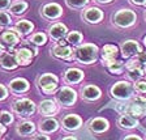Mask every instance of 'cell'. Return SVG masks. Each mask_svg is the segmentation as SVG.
Returning a JSON list of instances; mask_svg holds the SVG:
<instances>
[{"instance_id":"34","label":"cell","mask_w":146,"mask_h":140,"mask_svg":"<svg viewBox=\"0 0 146 140\" xmlns=\"http://www.w3.org/2000/svg\"><path fill=\"white\" fill-rule=\"evenodd\" d=\"M12 22V18L8 13L0 11V27H5V26H9Z\"/></svg>"},{"instance_id":"25","label":"cell","mask_w":146,"mask_h":140,"mask_svg":"<svg viewBox=\"0 0 146 140\" xmlns=\"http://www.w3.org/2000/svg\"><path fill=\"white\" fill-rule=\"evenodd\" d=\"M34 29V25L31 24L30 21H27V20H21V21H18L15 26V30L20 34V37H25L27 34H30Z\"/></svg>"},{"instance_id":"32","label":"cell","mask_w":146,"mask_h":140,"mask_svg":"<svg viewBox=\"0 0 146 140\" xmlns=\"http://www.w3.org/2000/svg\"><path fill=\"white\" fill-rule=\"evenodd\" d=\"M65 3L69 8L73 9H78V8H84L89 4V0H65Z\"/></svg>"},{"instance_id":"40","label":"cell","mask_w":146,"mask_h":140,"mask_svg":"<svg viewBox=\"0 0 146 140\" xmlns=\"http://www.w3.org/2000/svg\"><path fill=\"white\" fill-rule=\"evenodd\" d=\"M11 7V0H0V11Z\"/></svg>"},{"instance_id":"23","label":"cell","mask_w":146,"mask_h":140,"mask_svg":"<svg viewBox=\"0 0 146 140\" xmlns=\"http://www.w3.org/2000/svg\"><path fill=\"white\" fill-rule=\"evenodd\" d=\"M117 125L120 128H125V130H132L138 126V121L137 118L129 115V114H121L117 119Z\"/></svg>"},{"instance_id":"8","label":"cell","mask_w":146,"mask_h":140,"mask_svg":"<svg viewBox=\"0 0 146 140\" xmlns=\"http://www.w3.org/2000/svg\"><path fill=\"white\" fill-rule=\"evenodd\" d=\"M36 54H38L36 50H31V49H29L27 46H22V47L16 50V52H15L18 66H22V67L29 66V64L33 62L34 55H36Z\"/></svg>"},{"instance_id":"20","label":"cell","mask_w":146,"mask_h":140,"mask_svg":"<svg viewBox=\"0 0 146 140\" xmlns=\"http://www.w3.org/2000/svg\"><path fill=\"white\" fill-rule=\"evenodd\" d=\"M85 77V73L84 71H81L80 68H69V70L65 71L64 73V81L69 84V85H73V84H78L84 80Z\"/></svg>"},{"instance_id":"16","label":"cell","mask_w":146,"mask_h":140,"mask_svg":"<svg viewBox=\"0 0 146 140\" xmlns=\"http://www.w3.org/2000/svg\"><path fill=\"white\" fill-rule=\"evenodd\" d=\"M82 18L89 24H98L103 18V12L97 7H90L82 12Z\"/></svg>"},{"instance_id":"22","label":"cell","mask_w":146,"mask_h":140,"mask_svg":"<svg viewBox=\"0 0 146 140\" xmlns=\"http://www.w3.org/2000/svg\"><path fill=\"white\" fill-rule=\"evenodd\" d=\"M0 67L9 71L16 70L18 67V63L15 52H5L3 56H0Z\"/></svg>"},{"instance_id":"49","label":"cell","mask_w":146,"mask_h":140,"mask_svg":"<svg viewBox=\"0 0 146 140\" xmlns=\"http://www.w3.org/2000/svg\"><path fill=\"white\" fill-rule=\"evenodd\" d=\"M143 16H145V20H146V12H145V15H143Z\"/></svg>"},{"instance_id":"18","label":"cell","mask_w":146,"mask_h":140,"mask_svg":"<svg viewBox=\"0 0 146 140\" xmlns=\"http://www.w3.org/2000/svg\"><path fill=\"white\" fill-rule=\"evenodd\" d=\"M38 111L44 117H51L59 111V106L54 100H43L38 105Z\"/></svg>"},{"instance_id":"37","label":"cell","mask_w":146,"mask_h":140,"mask_svg":"<svg viewBox=\"0 0 146 140\" xmlns=\"http://www.w3.org/2000/svg\"><path fill=\"white\" fill-rule=\"evenodd\" d=\"M7 97H8V88L0 84V101H4Z\"/></svg>"},{"instance_id":"35","label":"cell","mask_w":146,"mask_h":140,"mask_svg":"<svg viewBox=\"0 0 146 140\" xmlns=\"http://www.w3.org/2000/svg\"><path fill=\"white\" fill-rule=\"evenodd\" d=\"M134 90L137 93H146V79H141L133 84Z\"/></svg>"},{"instance_id":"27","label":"cell","mask_w":146,"mask_h":140,"mask_svg":"<svg viewBox=\"0 0 146 140\" xmlns=\"http://www.w3.org/2000/svg\"><path fill=\"white\" fill-rule=\"evenodd\" d=\"M106 67H107V70L111 73H113V75H120V73H123V71L125 70V63L123 60H116L115 59V60L110 62Z\"/></svg>"},{"instance_id":"47","label":"cell","mask_w":146,"mask_h":140,"mask_svg":"<svg viewBox=\"0 0 146 140\" xmlns=\"http://www.w3.org/2000/svg\"><path fill=\"white\" fill-rule=\"evenodd\" d=\"M142 70H143V73H145V75H146V66H143V67H142Z\"/></svg>"},{"instance_id":"38","label":"cell","mask_w":146,"mask_h":140,"mask_svg":"<svg viewBox=\"0 0 146 140\" xmlns=\"http://www.w3.org/2000/svg\"><path fill=\"white\" fill-rule=\"evenodd\" d=\"M134 58L137 59V60L140 62L142 66H146V51H141L138 55H136Z\"/></svg>"},{"instance_id":"12","label":"cell","mask_w":146,"mask_h":140,"mask_svg":"<svg viewBox=\"0 0 146 140\" xmlns=\"http://www.w3.org/2000/svg\"><path fill=\"white\" fill-rule=\"evenodd\" d=\"M59 122L58 119L52 118V117H47V118L39 121L38 123V130H39L42 134H52V132H56L59 130Z\"/></svg>"},{"instance_id":"31","label":"cell","mask_w":146,"mask_h":140,"mask_svg":"<svg viewBox=\"0 0 146 140\" xmlns=\"http://www.w3.org/2000/svg\"><path fill=\"white\" fill-rule=\"evenodd\" d=\"M143 75H145V73H143L142 67H141V68H134V70H129V71H128V73H127L128 79L131 80V81H133V82L141 80Z\"/></svg>"},{"instance_id":"15","label":"cell","mask_w":146,"mask_h":140,"mask_svg":"<svg viewBox=\"0 0 146 140\" xmlns=\"http://www.w3.org/2000/svg\"><path fill=\"white\" fill-rule=\"evenodd\" d=\"M110 123L107 119L104 118H93L90 122L88 123L89 131L93 134H103L108 130Z\"/></svg>"},{"instance_id":"17","label":"cell","mask_w":146,"mask_h":140,"mask_svg":"<svg viewBox=\"0 0 146 140\" xmlns=\"http://www.w3.org/2000/svg\"><path fill=\"white\" fill-rule=\"evenodd\" d=\"M48 34L51 37V40H54L55 42H58L60 40H64L68 34L67 26L61 22H55L48 27Z\"/></svg>"},{"instance_id":"39","label":"cell","mask_w":146,"mask_h":140,"mask_svg":"<svg viewBox=\"0 0 146 140\" xmlns=\"http://www.w3.org/2000/svg\"><path fill=\"white\" fill-rule=\"evenodd\" d=\"M31 140H50V137L47 136V134H35V135H33V139Z\"/></svg>"},{"instance_id":"19","label":"cell","mask_w":146,"mask_h":140,"mask_svg":"<svg viewBox=\"0 0 146 140\" xmlns=\"http://www.w3.org/2000/svg\"><path fill=\"white\" fill-rule=\"evenodd\" d=\"M119 49L115 45H104L100 50V56H102V63L103 66H107L110 62H112L117 56Z\"/></svg>"},{"instance_id":"29","label":"cell","mask_w":146,"mask_h":140,"mask_svg":"<svg viewBox=\"0 0 146 140\" xmlns=\"http://www.w3.org/2000/svg\"><path fill=\"white\" fill-rule=\"evenodd\" d=\"M82 40H84L82 34L80 33V31H77V30L69 31V33L67 34V42L69 43V45H72V46H78V45H81Z\"/></svg>"},{"instance_id":"36","label":"cell","mask_w":146,"mask_h":140,"mask_svg":"<svg viewBox=\"0 0 146 140\" xmlns=\"http://www.w3.org/2000/svg\"><path fill=\"white\" fill-rule=\"evenodd\" d=\"M131 104H134V105H138V106H143L146 107V98L142 97V96H136V97H132L131 98Z\"/></svg>"},{"instance_id":"43","label":"cell","mask_w":146,"mask_h":140,"mask_svg":"<svg viewBox=\"0 0 146 140\" xmlns=\"http://www.w3.org/2000/svg\"><path fill=\"white\" fill-rule=\"evenodd\" d=\"M7 131V127L3 125V123H0V135H4Z\"/></svg>"},{"instance_id":"11","label":"cell","mask_w":146,"mask_h":140,"mask_svg":"<svg viewBox=\"0 0 146 140\" xmlns=\"http://www.w3.org/2000/svg\"><path fill=\"white\" fill-rule=\"evenodd\" d=\"M61 126L67 131H77L82 126V119L77 114H68V115H65L63 118Z\"/></svg>"},{"instance_id":"6","label":"cell","mask_w":146,"mask_h":140,"mask_svg":"<svg viewBox=\"0 0 146 140\" xmlns=\"http://www.w3.org/2000/svg\"><path fill=\"white\" fill-rule=\"evenodd\" d=\"M55 98L56 102L60 104L64 107H70L76 104L77 101V92L70 86H63V88L58 89L55 93Z\"/></svg>"},{"instance_id":"46","label":"cell","mask_w":146,"mask_h":140,"mask_svg":"<svg viewBox=\"0 0 146 140\" xmlns=\"http://www.w3.org/2000/svg\"><path fill=\"white\" fill-rule=\"evenodd\" d=\"M60 140H77L74 136H65V137H63V139H60Z\"/></svg>"},{"instance_id":"14","label":"cell","mask_w":146,"mask_h":140,"mask_svg":"<svg viewBox=\"0 0 146 140\" xmlns=\"http://www.w3.org/2000/svg\"><path fill=\"white\" fill-rule=\"evenodd\" d=\"M40 13H42L43 17L47 18V20H56V18H59L63 15V9L56 3H48L42 8Z\"/></svg>"},{"instance_id":"33","label":"cell","mask_w":146,"mask_h":140,"mask_svg":"<svg viewBox=\"0 0 146 140\" xmlns=\"http://www.w3.org/2000/svg\"><path fill=\"white\" fill-rule=\"evenodd\" d=\"M13 122V115L9 111H1L0 113V123H3L4 126H8Z\"/></svg>"},{"instance_id":"21","label":"cell","mask_w":146,"mask_h":140,"mask_svg":"<svg viewBox=\"0 0 146 140\" xmlns=\"http://www.w3.org/2000/svg\"><path fill=\"white\" fill-rule=\"evenodd\" d=\"M102 96V92L97 85L89 84L81 88V97L85 101H97Z\"/></svg>"},{"instance_id":"10","label":"cell","mask_w":146,"mask_h":140,"mask_svg":"<svg viewBox=\"0 0 146 140\" xmlns=\"http://www.w3.org/2000/svg\"><path fill=\"white\" fill-rule=\"evenodd\" d=\"M51 54L58 59H64V60H74V50L68 45H56L51 49Z\"/></svg>"},{"instance_id":"42","label":"cell","mask_w":146,"mask_h":140,"mask_svg":"<svg viewBox=\"0 0 146 140\" xmlns=\"http://www.w3.org/2000/svg\"><path fill=\"white\" fill-rule=\"evenodd\" d=\"M131 3L136 5H146V0H131Z\"/></svg>"},{"instance_id":"13","label":"cell","mask_w":146,"mask_h":140,"mask_svg":"<svg viewBox=\"0 0 146 140\" xmlns=\"http://www.w3.org/2000/svg\"><path fill=\"white\" fill-rule=\"evenodd\" d=\"M8 88H9V90L12 92V93H15V94H22V93L29 90L30 84H29V81H27L26 79H24V77H16V79L11 80Z\"/></svg>"},{"instance_id":"30","label":"cell","mask_w":146,"mask_h":140,"mask_svg":"<svg viewBox=\"0 0 146 140\" xmlns=\"http://www.w3.org/2000/svg\"><path fill=\"white\" fill-rule=\"evenodd\" d=\"M29 42L35 45V46H43V45H46V42H47V36H46L44 33H42V31L34 33L33 36L29 38Z\"/></svg>"},{"instance_id":"24","label":"cell","mask_w":146,"mask_h":140,"mask_svg":"<svg viewBox=\"0 0 146 140\" xmlns=\"http://www.w3.org/2000/svg\"><path fill=\"white\" fill-rule=\"evenodd\" d=\"M16 132L21 136H30L35 132V125L31 121H22L16 126Z\"/></svg>"},{"instance_id":"28","label":"cell","mask_w":146,"mask_h":140,"mask_svg":"<svg viewBox=\"0 0 146 140\" xmlns=\"http://www.w3.org/2000/svg\"><path fill=\"white\" fill-rule=\"evenodd\" d=\"M27 7L29 5H27L26 1H16V3H13L12 5L9 7V12L12 13V15L20 16V15H22V13L26 11Z\"/></svg>"},{"instance_id":"9","label":"cell","mask_w":146,"mask_h":140,"mask_svg":"<svg viewBox=\"0 0 146 140\" xmlns=\"http://www.w3.org/2000/svg\"><path fill=\"white\" fill-rule=\"evenodd\" d=\"M121 55L123 58H133V56H136V55H138L141 51H143L142 47H141V45L137 41L134 40H128V41H124V42L121 43Z\"/></svg>"},{"instance_id":"3","label":"cell","mask_w":146,"mask_h":140,"mask_svg":"<svg viewBox=\"0 0 146 140\" xmlns=\"http://www.w3.org/2000/svg\"><path fill=\"white\" fill-rule=\"evenodd\" d=\"M36 86L39 90H42L44 94H52L56 93L59 86V77L54 73H43L36 79Z\"/></svg>"},{"instance_id":"45","label":"cell","mask_w":146,"mask_h":140,"mask_svg":"<svg viewBox=\"0 0 146 140\" xmlns=\"http://www.w3.org/2000/svg\"><path fill=\"white\" fill-rule=\"evenodd\" d=\"M5 54V49L3 47V45H0V56H3Z\"/></svg>"},{"instance_id":"50","label":"cell","mask_w":146,"mask_h":140,"mask_svg":"<svg viewBox=\"0 0 146 140\" xmlns=\"http://www.w3.org/2000/svg\"><path fill=\"white\" fill-rule=\"evenodd\" d=\"M145 140H146V137H145Z\"/></svg>"},{"instance_id":"51","label":"cell","mask_w":146,"mask_h":140,"mask_svg":"<svg viewBox=\"0 0 146 140\" xmlns=\"http://www.w3.org/2000/svg\"><path fill=\"white\" fill-rule=\"evenodd\" d=\"M0 136H1V135H0Z\"/></svg>"},{"instance_id":"26","label":"cell","mask_w":146,"mask_h":140,"mask_svg":"<svg viewBox=\"0 0 146 140\" xmlns=\"http://www.w3.org/2000/svg\"><path fill=\"white\" fill-rule=\"evenodd\" d=\"M146 111V107L143 106H138V105H134V104H129L127 105V109H125V113L124 114H129V115L134 117V118H140L145 114Z\"/></svg>"},{"instance_id":"44","label":"cell","mask_w":146,"mask_h":140,"mask_svg":"<svg viewBox=\"0 0 146 140\" xmlns=\"http://www.w3.org/2000/svg\"><path fill=\"white\" fill-rule=\"evenodd\" d=\"M95 1L99 4H107V3H110V1H112V0H95Z\"/></svg>"},{"instance_id":"1","label":"cell","mask_w":146,"mask_h":140,"mask_svg":"<svg viewBox=\"0 0 146 140\" xmlns=\"http://www.w3.org/2000/svg\"><path fill=\"white\" fill-rule=\"evenodd\" d=\"M98 46L94 43H81L74 50V60L81 64H93L98 59Z\"/></svg>"},{"instance_id":"4","label":"cell","mask_w":146,"mask_h":140,"mask_svg":"<svg viewBox=\"0 0 146 140\" xmlns=\"http://www.w3.org/2000/svg\"><path fill=\"white\" fill-rule=\"evenodd\" d=\"M12 110L20 118H29L35 113L36 105L29 98H18V100L13 101Z\"/></svg>"},{"instance_id":"48","label":"cell","mask_w":146,"mask_h":140,"mask_svg":"<svg viewBox=\"0 0 146 140\" xmlns=\"http://www.w3.org/2000/svg\"><path fill=\"white\" fill-rule=\"evenodd\" d=\"M143 45H145V46H146V36H145V37H143Z\"/></svg>"},{"instance_id":"7","label":"cell","mask_w":146,"mask_h":140,"mask_svg":"<svg viewBox=\"0 0 146 140\" xmlns=\"http://www.w3.org/2000/svg\"><path fill=\"white\" fill-rule=\"evenodd\" d=\"M20 40H21V37L15 30V27H11V29L5 30L4 33H1V36H0V41H1L3 47L9 50L11 52L16 51L15 46H17L20 43Z\"/></svg>"},{"instance_id":"5","label":"cell","mask_w":146,"mask_h":140,"mask_svg":"<svg viewBox=\"0 0 146 140\" xmlns=\"http://www.w3.org/2000/svg\"><path fill=\"white\" fill-rule=\"evenodd\" d=\"M137 21V15L132 9H120L112 16L113 25L119 27H131Z\"/></svg>"},{"instance_id":"41","label":"cell","mask_w":146,"mask_h":140,"mask_svg":"<svg viewBox=\"0 0 146 140\" xmlns=\"http://www.w3.org/2000/svg\"><path fill=\"white\" fill-rule=\"evenodd\" d=\"M121 140H143L141 136L138 135H134V134H131V135H127L125 137H123Z\"/></svg>"},{"instance_id":"2","label":"cell","mask_w":146,"mask_h":140,"mask_svg":"<svg viewBox=\"0 0 146 140\" xmlns=\"http://www.w3.org/2000/svg\"><path fill=\"white\" fill-rule=\"evenodd\" d=\"M134 86L133 84H131L129 81H125V80H121V81L115 82L111 89H110V93L113 98L120 101H127L131 100L134 94Z\"/></svg>"}]
</instances>
